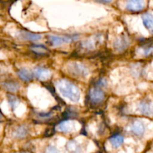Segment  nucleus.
I'll return each instance as SVG.
<instances>
[{
	"label": "nucleus",
	"instance_id": "nucleus-1",
	"mask_svg": "<svg viewBox=\"0 0 153 153\" xmlns=\"http://www.w3.org/2000/svg\"><path fill=\"white\" fill-rule=\"evenodd\" d=\"M59 92L74 102H77L80 99V91L79 88L73 82L67 79H61L56 83Z\"/></svg>",
	"mask_w": 153,
	"mask_h": 153
},
{
	"label": "nucleus",
	"instance_id": "nucleus-2",
	"mask_svg": "<svg viewBox=\"0 0 153 153\" xmlns=\"http://www.w3.org/2000/svg\"><path fill=\"white\" fill-rule=\"evenodd\" d=\"M69 73L79 78H85L89 74L88 69L84 64L79 62H71L67 65Z\"/></svg>",
	"mask_w": 153,
	"mask_h": 153
},
{
	"label": "nucleus",
	"instance_id": "nucleus-3",
	"mask_svg": "<svg viewBox=\"0 0 153 153\" xmlns=\"http://www.w3.org/2000/svg\"><path fill=\"white\" fill-rule=\"evenodd\" d=\"M78 39V36H57L51 35L49 37V41L51 42L53 46H59L64 43H71V42L76 40Z\"/></svg>",
	"mask_w": 153,
	"mask_h": 153
},
{
	"label": "nucleus",
	"instance_id": "nucleus-4",
	"mask_svg": "<svg viewBox=\"0 0 153 153\" xmlns=\"http://www.w3.org/2000/svg\"><path fill=\"white\" fill-rule=\"evenodd\" d=\"M32 74L39 80L46 81L51 77L52 72L50 70L45 68V67H37L34 69Z\"/></svg>",
	"mask_w": 153,
	"mask_h": 153
},
{
	"label": "nucleus",
	"instance_id": "nucleus-5",
	"mask_svg": "<svg viewBox=\"0 0 153 153\" xmlns=\"http://www.w3.org/2000/svg\"><path fill=\"white\" fill-rule=\"evenodd\" d=\"M17 36L20 39L24 40H30V41H37L42 38V35L37 33H32L30 31L21 30L17 33Z\"/></svg>",
	"mask_w": 153,
	"mask_h": 153
},
{
	"label": "nucleus",
	"instance_id": "nucleus-6",
	"mask_svg": "<svg viewBox=\"0 0 153 153\" xmlns=\"http://www.w3.org/2000/svg\"><path fill=\"white\" fill-rule=\"evenodd\" d=\"M145 2L141 0H130L126 3V9L129 11L137 12L143 10Z\"/></svg>",
	"mask_w": 153,
	"mask_h": 153
},
{
	"label": "nucleus",
	"instance_id": "nucleus-7",
	"mask_svg": "<svg viewBox=\"0 0 153 153\" xmlns=\"http://www.w3.org/2000/svg\"><path fill=\"white\" fill-rule=\"evenodd\" d=\"M138 110L140 113L147 116H151L152 114V103L151 100H144L138 104Z\"/></svg>",
	"mask_w": 153,
	"mask_h": 153
},
{
	"label": "nucleus",
	"instance_id": "nucleus-8",
	"mask_svg": "<svg viewBox=\"0 0 153 153\" xmlns=\"http://www.w3.org/2000/svg\"><path fill=\"white\" fill-rule=\"evenodd\" d=\"M90 98L94 103H100L105 99V93L100 88H93L90 91Z\"/></svg>",
	"mask_w": 153,
	"mask_h": 153
},
{
	"label": "nucleus",
	"instance_id": "nucleus-9",
	"mask_svg": "<svg viewBox=\"0 0 153 153\" xmlns=\"http://www.w3.org/2000/svg\"><path fill=\"white\" fill-rule=\"evenodd\" d=\"M128 45H129V40H128V37L126 36H121V37H118L114 43V46L117 52L124 51L128 47Z\"/></svg>",
	"mask_w": 153,
	"mask_h": 153
},
{
	"label": "nucleus",
	"instance_id": "nucleus-10",
	"mask_svg": "<svg viewBox=\"0 0 153 153\" xmlns=\"http://www.w3.org/2000/svg\"><path fill=\"white\" fill-rule=\"evenodd\" d=\"M131 130L134 135L142 136L145 132V126L141 121L135 120L131 125Z\"/></svg>",
	"mask_w": 153,
	"mask_h": 153
},
{
	"label": "nucleus",
	"instance_id": "nucleus-11",
	"mask_svg": "<svg viewBox=\"0 0 153 153\" xmlns=\"http://www.w3.org/2000/svg\"><path fill=\"white\" fill-rule=\"evenodd\" d=\"M28 133V128L25 126H19L16 127V129L13 131V137L16 139L25 138Z\"/></svg>",
	"mask_w": 153,
	"mask_h": 153
},
{
	"label": "nucleus",
	"instance_id": "nucleus-12",
	"mask_svg": "<svg viewBox=\"0 0 153 153\" xmlns=\"http://www.w3.org/2000/svg\"><path fill=\"white\" fill-rule=\"evenodd\" d=\"M66 149L68 153H82V149L80 145L76 140H69L66 145Z\"/></svg>",
	"mask_w": 153,
	"mask_h": 153
},
{
	"label": "nucleus",
	"instance_id": "nucleus-13",
	"mask_svg": "<svg viewBox=\"0 0 153 153\" xmlns=\"http://www.w3.org/2000/svg\"><path fill=\"white\" fill-rule=\"evenodd\" d=\"M73 126H74V123H73V121L66 120L61 123L57 126V129H58V131H61V132L67 133L70 132V131H72L73 129Z\"/></svg>",
	"mask_w": 153,
	"mask_h": 153
},
{
	"label": "nucleus",
	"instance_id": "nucleus-14",
	"mask_svg": "<svg viewBox=\"0 0 153 153\" xmlns=\"http://www.w3.org/2000/svg\"><path fill=\"white\" fill-rule=\"evenodd\" d=\"M152 14L151 13H145L142 15V20H143V25L150 32L152 31L153 28V21H152Z\"/></svg>",
	"mask_w": 153,
	"mask_h": 153
},
{
	"label": "nucleus",
	"instance_id": "nucleus-15",
	"mask_svg": "<svg viewBox=\"0 0 153 153\" xmlns=\"http://www.w3.org/2000/svg\"><path fill=\"white\" fill-rule=\"evenodd\" d=\"M18 76L24 82H30L33 79V74L29 70L26 68H21L17 73Z\"/></svg>",
	"mask_w": 153,
	"mask_h": 153
},
{
	"label": "nucleus",
	"instance_id": "nucleus-16",
	"mask_svg": "<svg viewBox=\"0 0 153 153\" xmlns=\"http://www.w3.org/2000/svg\"><path fill=\"white\" fill-rule=\"evenodd\" d=\"M2 86L6 91L12 93L16 92L19 88V84L15 82H5L2 84Z\"/></svg>",
	"mask_w": 153,
	"mask_h": 153
},
{
	"label": "nucleus",
	"instance_id": "nucleus-17",
	"mask_svg": "<svg viewBox=\"0 0 153 153\" xmlns=\"http://www.w3.org/2000/svg\"><path fill=\"white\" fill-rule=\"evenodd\" d=\"M110 142L112 146L117 148L120 146L124 142V137L122 135H114L110 138Z\"/></svg>",
	"mask_w": 153,
	"mask_h": 153
},
{
	"label": "nucleus",
	"instance_id": "nucleus-18",
	"mask_svg": "<svg viewBox=\"0 0 153 153\" xmlns=\"http://www.w3.org/2000/svg\"><path fill=\"white\" fill-rule=\"evenodd\" d=\"M31 49L38 55H43V54H46L47 52L46 48L42 45H34L33 46H31Z\"/></svg>",
	"mask_w": 153,
	"mask_h": 153
},
{
	"label": "nucleus",
	"instance_id": "nucleus-19",
	"mask_svg": "<svg viewBox=\"0 0 153 153\" xmlns=\"http://www.w3.org/2000/svg\"><path fill=\"white\" fill-rule=\"evenodd\" d=\"M7 99H8V102L10 104V107L12 109H15L19 103V100L16 96L13 95H8L7 96Z\"/></svg>",
	"mask_w": 153,
	"mask_h": 153
},
{
	"label": "nucleus",
	"instance_id": "nucleus-20",
	"mask_svg": "<svg viewBox=\"0 0 153 153\" xmlns=\"http://www.w3.org/2000/svg\"><path fill=\"white\" fill-rule=\"evenodd\" d=\"M45 153H59L58 149L55 146H49L46 149Z\"/></svg>",
	"mask_w": 153,
	"mask_h": 153
},
{
	"label": "nucleus",
	"instance_id": "nucleus-21",
	"mask_svg": "<svg viewBox=\"0 0 153 153\" xmlns=\"http://www.w3.org/2000/svg\"><path fill=\"white\" fill-rule=\"evenodd\" d=\"M144 55H146V56H148V55H149L150 54H152V46H150L149 47H147L146 49H144Z\"/></svg>",
	"mask_w": 153,
	"mask_h": 153
},
{
	"label": "nucleus",
	"instance_id": "nucleus-22",
	"mask_svg": "<svg viewBox=\"0 0 153 153\" xmlns=\"http://www.w3.org/2000/svg\"><path fill=\"white\" fill-rule=\"evenodd\" d=\"M106 85V81L105 79H101V80L99 82L98 86L100 87H105Z\"/></svg>",
	"mask_w": 153,
	"mask_h": 153
},
{
	"label": "nucleus",
	"instance_id": "nucleus-23",
	"mask_svg": "<svg viewBox=\"0 0 153 153\" xmlns=\"http://www.w3.org/2000/svg\"><path fill=\"white\" fill-rule=\"evenodd\" d=\"M100 3H104V4H106V3H111V1H99Z\"/></svg>",
	"mask_w": 153,
	"mask_h": 153
},
{
	"label": "nucleus",
	"instance_id": "nucleus-24",
	"mask_svg": "<svg viewBox=\"0 0 153 153\" xmlns=\"http://www.w3.org/2000/svg\"><path fill=\"white\" fill-rule=\"evenodd\" d=\"M15 153H27V152H15Z\"/></svg>",
	"mask_w": 153,
	"mask_h": 153
}]
</instances>
